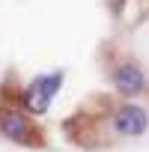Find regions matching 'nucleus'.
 Wrapping results in <instances>:
<instances>
[{"label": "nucleus", "mask_w": 149, "mask_h": 152, "mask_svg": "<svg viewBox=\"0 0 149 152\" xmlns=\"http://www.w3.org/2000/svg\"><path fill=\"white\" fill-rule=\"evenodd\" d=\"M110 87L119 96V102H137L149 90V72L134 57H119L110 66Z\"/></svg>", "instance_id": "obj_2"}, {"label": "nucleus", "mask_w": 149, "mask_h": 152, "mask_svg": "<svg viewBox=\"0 0 149 152\" xmlns=\"http://www.w3.org/2000/svg\"><path fill=\"white\" fill-rule=\"evenodd\" d=\"M66 84V69H51V72H39L24 84V90L18 93V104L36 119V116H45L54 104V99L60 96Z\"/></svg>", "instance_id": "obj_1"}, {"label": "nucleus", "mask_w": 149, "mask_h": 152, "mask_svg": "<svg viewBox=\"0 0 149 152\" xmlns=\"http://www.w3.org/2000/svg\"><path fill=\"white\" fill-rule=\"evenodd\" d=\"M110 131L122 140H137L149 131V110L140 102H119L110 110Z\"/></svg>", "instance_id": "obj_3"}, {"label": "nucleus", "mask_w": 149, "mask_h": 152, "mask_svg": "<svg viewBox=\"0 0 149 152\" xmlns=\"http://www.w3.org/2000/svg\"><path fill=\"white\" fill-rule=\"evenodd\" d=\"M0 134L18 146H39V131L33 128V116L18 102L0 107Z\"/></svg>", "instance_id": "obj_4"}]
</instances>
